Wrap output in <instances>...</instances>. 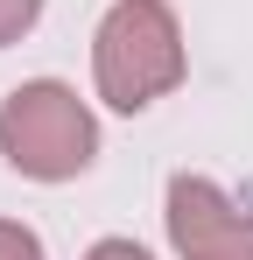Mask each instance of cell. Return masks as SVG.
<instances>
[{"label":"cell","instance_id":"cell-6","mask_svg":"<svg viewBox=\"0 0 253 260\" xmlns=\"http://www.w3.org/2000/svg\"><path fill=\"white\" fill-rule=\"evenodd\" d=\"M84 260H148V253H141L134 239H99V246H91Z\"/></svg>","mask_w":253,"mask_h":260},{"label":"cell","instance_id":"cell-1","mask_svg":"<svg viewBox=\"0 0 253 260\" xmlns=\"http://www.w3.org/2000/svg\"><path fill=\"white\" fill-rule=\"evenodd\" d=\"M183 21L169 0H113L91 36V85L113 113H148L162 91L183 85Z\"/></svg>","mask_w":253,"mask_h":260},{"label":"cell","instance_id":"cell-3","mask_svg":"<svg viewBox=\"0 0 253 260\" xmlns=\"http://www.w3.org/2000/svg\"><path fill=\"white\" fill-rule=\"evenodd\" d=\"M169 246L176 260H253V211L211 176H169Z\"/></svg>","mask_w":253,"mask_h":260},{"label":"cell","instance_id":"cell-5","mask_svg":"<svg viewBox=\"0 0 253 260\" xmlns=\"http://www.w3.org/2000/svg\"><path fill=\"white\" fill-rule=\"evenodd\" d=\"M0 260H49V253H42V239L21 218H0Z\"/></svg>","mask_w":253,"mask_h":260},{"label":"cell","instance_id":"cell-2","mask_svg":"<svg viewBox=\"0 0 253 260\" xmlns=\"http://www.w3.org/2000/svg\"><path fill=\"white\" fill-rule=\"evenodd\" d=\"M0 155L28 183H71L99 162V120L64 78H28L0 99Z\"/></svg>","mask_w":253,"mask_h":260},{"label":"cell","instance_id":"cell-4","mask_svg":"<svg viewBox=\"0 0 253 260\" xmlns=\"http://www.w3.org/2000/svg\"><path fill=\"white\" fill-rule=\"evenodd\" d=\"M36 21H42V0H0V49H7V43H21Z\"/></svg>","mask_w":253,"mask_h":260}]
</instances>
